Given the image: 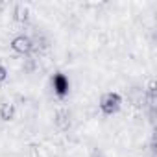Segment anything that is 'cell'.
I'll return each instance as SVG.
<instances>
[{"label":"cell","mask_w":157,"mask_h":157,"mask_svg":"<svg viewBox=\"0 0 157 157\" xmlns=\"http://www.w3.org/2000/svg\"><path fill=\"white\" fill-rule=\"evenodd\" d=\"M54 89L59 96H65L68 93V80L63 76V74H56L54 76Z\"/></svg>","instance_id":"6da1fadb"},{"label":"cell","mask_w":157,"mask_h":157,"mask_svg":"<svg viewBox=\"0 0 157 157\" xmlns=\"http://www.w3.org/2000/svg\"><path fill=\"white\" fill-rule=\"evenodd\" d=\"M6 78V74H4V68H0V80H4Z\"/></svg>","instance_id":"7a4b0ae2"}]
</instances>
